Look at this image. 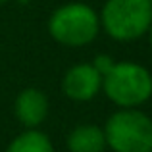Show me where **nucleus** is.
<instances>
[{"label": "nucleus", "instance_id": "f257e3e1", "mask_svg": "<svg viewBox=\"0 0 152 152\" xmlns=\"http://www.w3.org/2000/svg\"><path fill=\"white\" fill-rule=\"evenodd\" d=\"M106 96L119 108H137L152 96V75L135 62H114L102 73Z\"/></svg>", "mask_w": 152, "mask_h": 152}, {"label": "nucleus", "instance_id": "f03ea898", "mask_svg": "<svg viewBox=\"0 0 152 152\" xmlns=\"http://www.w3.org/2000/svg\"><path fill=\"white\" fill-rule=\"evenodd\" d=\"M100 31V18L91 6L71 2L52 12L48 19V33L56 42L79 48L96 39Z\"/></svg>", "mask_w": 152, "mask_h": 152}, {"label": "nucleus", "instance_id": "7ed1b4c3", "mask_svg": "<svg viewBox=\"0 0 152 152\" xmlns=\"http://www.w3.org/2000/svg\"><path fill=\"white\" fill-rule=\"evenodd\" d=\"M102 131L114 152H152V119L137 108H119Z\"/></svg>", "mask_w": 152, "mask_h": 152}, {"label": "nucleus", "instance_id": "20e7f679", "mask_svg": "<svg viewBox=\"0 0 152 152\" xmlns=\"http://www.w3.org/2000/svg\"><path fill=\"white\" fill-rule=\"evenodd\" d=\"M100 25L115 41H135L152 23L150 0H106L100 12Z\"/></svg>", "mask_w": 152, "mask_h": 152}, {"label": "nucleus", "instance_id": "39448f33", "mask_svg": "<svg viewBox=\"0 0 152 152\" xmlns=\"http://www.w3.org/2000/svg\"><path fill=\"white\" fill-rule=\"evenodd\" d=\"M62 89L64 94L75 102L93 100L102 91V75L93 64H77L66 71Z\"/></svg>", "mask_w": 152, "mask_h": 152}, {"label": "nucleus", "instance_id": "423d86ee", "mask_svg": "<svg viewBox=\"0 0 152 152\" xmlns=\"http://www.w3.org/2000/svg\"><path fill=\"white\" fill-rule=\"evenodd\" d=\"M14 112L21 125H25L27 129H35L46 119L48 98H46V94L42 91L35 89V87L23 89L15 98Z\"/></svg>", "mask_w": 152, "mask_h": 152}, {"label": "nucleus", "instance_id": "0eeeda50", "mask_svg": "<svg viewBox=\"0 0 152 152\" xmlns=\"http://www.w3.org/2000/svg\"><path fill=\"white\" fill-rule=\"evenodd\" d=\"M69 152H104L106 137L98 125H79L67 135Z\"/></svg>", "mask_w": 152, "mask_h": 152}, {"label": "nucleus", "instance_id": "6e6552de", "mask_svg": "<svg viewBox=\"0 0 152 152\" xmlns=\"http://www.w3.org/2000/svg\"><path fill=\"white\" fill-rule=\"evenodd\" d=\"M6 152H54V146L45 133L27 129L8 145Z\"/></svg>", "mask_w": 152, "mask_h": 152}, {"label": "nucleus", "instance_id": "1a4fd4ad", "mask_svg": "<svg viewBox=\"0 0 152 152\" xmlns=\"http://www.w3.org/2000/svg\"><path fill=\"white\" fill-rule=\"evenodd\" d=\"M114 64V60L110 58V56H106V54H98L96 58H94V62H93V66L96 67L98 71H100V75L104 73V71H108L110 69V66Z\"/></svg>", "mask_w": 152, "mask_h": 152}, {"label": "nucleus", "instance_id": "9d476101", "mask_svg": "<svg viewBox=\"0 0 152 152\" xmlns=\"http://www.w3.org/2000/svg\"><path fill=\"white\" fill-rule=\"evenodd\" d=\"M146 33L150 35V45H152V23H150V27H148V31H146Z\"/></svg>", "mask_w": 152, "mask_h": 152}, {"label": "nucleus", "instance_id": "9b49d317", "mask_svg": "<svg viewBox=\"0 0 152 152\" xmlns=\"http://www.w3.org/2000/svg\"><path fill=\"white\" fill-rule=\"evenodd\" d=\"M19 4H27V2H31V0H18Z\"/></svg>", "mask_w": 152, "mask_h": 152}, {"label": "nucleus", "instance_id": "f8f14e48", "mask_svg": "<svg viewBox=\"0 0 152 152\" xmlns=\"http://www.w3.org/2000/svg\"><path fill=\"white\" fill-rule=\"evenodd\" d=\"M6 2H10V0H0V4H6Z\"/></svg>", "mask_w": 152, "mask_h": 152}, {"label": "nucleus", "instance_id": "ddd939ff", "mask_svg": "<svg viewBox=\"0 0 152 152\" xmlns=\"http://www.w3.org/2000/svg\"><path fill=\"white\" fill-rule=\"evenodd\" d=\"M150 2H152V0H150Z\"/></svg>", "mask_w": 152, "mask_h": 152}]
</instances>
